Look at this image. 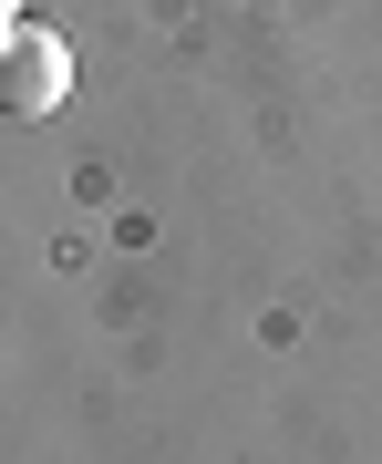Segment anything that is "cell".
I'll return each instance as SVG.
<instances>
[{
	"instance_id": "6da1fadb",
	"label": "cell",
	"mask_w": 382,
	"mask_h": 464,
	"mask_svg": "<svg viewBox=\"0 0 382 464\" xmlns=\"http://www.w3.org/2000/svg\"><path fill=\"white\" fill-rule=\"evenodd\" d=\"M63 93H73V42L42 32V21H11L0 32V114L42 124V114H63Z\"/></svg>"
},
{
	"instance_id": "7a4b0ae2",
	"label": "cell",
	"mask_w": 382,
	"mask_h": 464,
	"mask_svg": "<svg viewBox=\"0 0 382 464\" xmlns=\"http://www.w3.org/2000/svg\"><path fill=\"white\" fill-rule=\"evenodd\" d=\"M11 21H32V0H0V32H11Z\"/></svg>"
}]
</instances>
